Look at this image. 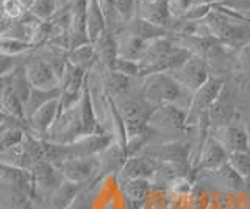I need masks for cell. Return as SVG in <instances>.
Masks as SVG:
<instances>
[{
	"label": "cell",
	"mask_w": 250,
	"mask_h": 209,
	"mask_svg": "<svg viewBox=\"0 0 250 209\" xmlns=\"http://www.w3.org/2000/svg\"><path fill=\"white\" fill-rule=\"evenodd\" d=\"M2 114L27 122V111L22 100L11 91L10 83L2 76Z\"/></svg>",
	"instance_id": "obj_23"
},
{
	"label": "cell",
	"mask_w": 250,
	"mask_h": 209,
	"mask_svg": "<svg viewBox=\"0 0 250 209\" xmlns=\"http://www.w3.org/2000/svg\"><path fill=\"white\" fill-rule=\"evenodd\" d=\"M97 58V50H96V45L91 44V42H86L83 45H78V47L72 49L67 53V61L70 64H74L77 67H82L84 71L96 63Z\"/></svg>",
	"instance_id": "obj_24"
},
{
	"label": "cell",
	"mask_w": 250,
	"mask_h": 209,
	"mask_svg": "<svg viewBox=\"0 0 250 209\" xmlns=\"http://www.w3.org/2000/svg\"><path fill=\"white\" fill-rule=\"evenodd\" d=\"M188 111L178 105H161L155 108L148 127L156 130H182L186 125Z\"/></svg>",
	"instance_id": "obj_13"
},
{
	"label": "cell",
	"mask_w": 250,
	"mask_h": 209,
	"mask_svg": "<svg viewBox=\"0 0 250 209\" xmlns=\"http://www.w3.org/2000/svg\"><path fill=\"white\" fill-rule=\"evenodd\" d=\"M125 198V206L124 209H144L146 206V201H138V200H131V198Z\"/></svg>",
	"instance_id": "obj_39"
},
{
	"label": "cell",
	"mask_w": 250,
	"mask_h": 209,
	"mask_svg": "<svg viewBox=\"0 0 250 209\" xmlns=\"http://www.w3.org/2000/svg\"><path fill=\"white\" fill-rule=\"evenodd\" d=\"M80 137H84V133L80 115V103H78V106L72 110L60 113L53 128L47 136V141L55 144H72Z\"/></svg>",
	"instance_id": "obj_7"
},
{
	"label": "cell",
	"mask_w": 250,
	"mask_h": 209,
	"mask_svg": "<svg viewBox=\"0 0 250 209\" xmlns=\"http://www.w3.org/2000/svg\"><path fill=\"white\" fill-rule=\"evenodd\" d=\"M136 18L144 19L150 24L167 30L175 19L167 8L166 0H139Z\"/></svg>",
	"instance_id": "obj_16"
},
{
	"label": "cell",
	"mask_w": 250,
	"mask_h": 209,
	"mask_svg": "<svg viewBox=\"0 0 250 209\" xmlns=\"http://www.w3.org/2000/svg\"><path fill=\"white\" fill-rule=\"evenodd\" d=\"M229 164L244 178L250 180V150L249 152H236L229 154Z\"/></svg>",
	"instance_id": "obj_32"
},
{
	"label": "cell",
	"mask_w": 250,
	"mask_h": 209,
	"mask_svg": "<svg viewBox=\"0 0 250 209\" xmlns=\"http://www.w3.org/2000/svg\"><path fill=\"white\" fill-rule=\"evenodd\" d=\"M106 32V20L97 0H89L88 11H86V35H88L89 42L96 44Z\"/></svg>",
	"instance_id": "obj_22"
},
{
	"label": "cell",
	"mask_w": 250,
	"mask_h": 209,
	"mask_svg": "<svg viewBox=\"0 0 250 209\" xmlns=\"http://www.w3.org/2000/svg\"><path fill=\"white\" fill-rule=\"evenodd\" d=\"M86 72L88 71H84V69L77 67V66L69 63L66 67V72L61 78L60 89L64 91V92H80V91H83L86 88L84 86Z\"/></svg>",
	"instance_id": "obj_25"
},
{
	"label": "cell",
	"mask_w": 250,
	"mask_h": 209,
	"mask_svg": "<svg viewBox=\"0 0 250 209\" xmlns=\"http://www.w3.org/2000/svg\"><path fill=\"white\" fill-rule=\"evenodd\" d=\"M61 97V89H52V91H45V89H35L31 91L28 103L25 106L27 110V119L28 115H31L35 111H38L39 108L44 106L45 103L52 102V100H57Z\"/></svg>",
	"instance_id": "obj_28"
},
{
	"label": "cell",
	"mask_w": 250,
	"mask_h": 209,
	"mask_svg": "<svg viewBox=\"0 0 250 209\" xmlns=\"http://www.w3.org/2000/svg\"><path fill=\"white\" fill-rule=\"evenodd\" d=\"M116 113L119 115L121 123L124 127L125 141L131 137L146 133L148 130V120H150L155 108L148 105L146 100L141 98H117L116 102Z\"/></svg>",
	"instance_id": "obj_4"
},
{
	"label": "cell",
	"mask_w": 250,
	"mask_h": 209,
	"mask_svg": "<svg viewBox=\"0 0 250 209\" xmlns=\"http://www.w3.org/2000/svg\"><path fill=\"white\" fill-rule=\"evenodd\" d=\"M234 117H236V110H234V105L231 102L229 92L224 88L222 94L217 97V100L213 103L208 113V123L209 127L219 128L234 123Z\"/></svg>",
	"instance_id": "obj_20"
},
{
	"label": "cell",
	"mask_w": 250,
	"mask_h": 209,
	"mask_svg": "<svg viewBox=\"0 0 250 209\" xmlns=\"http://www.w3.org/2000/svg\"><path fill=\"white\" fill-rule=\"evenodd\" d=\"M139 0H116V8L124 24H130L136 19Z\"/></svg>",
	"instance_id": "obj_35"
},
{
	"label": "cell",
	"mask_w": 250,
	"mask_h": 209,
	"mask_svg": "<svg viewBox=\"0 0 250 209\" xmlns=\"http://www.w3.org/2000/svg\"><path fill=\"white\" fill-rule=\"evenodd\" d=\"M167 8L172 14V18L177 19H185L195 5L197 0H166Z\"/></svg>",
	"instance_id": "obj_34"
},
{
	"label": "cell",
	"mask_w": 250,
	"mask_h": 209,
	"mask_svg": "<svg viewBox=\"0 0 250 209\" xmlns=\"http://www.w3.org/2000/svg\"><path fill=\"white\" fill-rule=\"evenodd\" d=\"M97 3L105 16L108 32L116 35L117 33L116 28L122 22L119 18V13H117V8H116V0H97Z\"/></svg>",
	"instance_id": "obj_31"
},
{
	"label": "cell",
	"mask_w": 250,
	"mask_h": 209,
	"mask_svg": "<svg viewBox=\"0 0 250 209\" xmlns=\"http://www.w3.org/2000/svg\"><path fill=\"white\" fill-rule=\"evenodd\" d=\"M60 170L64 180H69L78 184H88L96 180L99 175V158H74L60 166Z\"/></svg>",
	"instance_id": "obj_10"
},
{
	"label": "cell",
	"mask_w": 250,
	"mask_h": 209,
	"mask_svg": "<svg viewBox=\"0 0 250 209\" xmlns=\"http://www.w3.org/2000/svg\"><path fill=\"white\" fill-rule=\"evenodd\" d=\"M249 136H250V131H249Z\"/></svg>",
	"instance_id": "obj_41"
},
{
	"label": "cell",
	"mask_w": 250,
	"mask_h": 209,
	"mask_svg": "<svg viewBox=\"0 0 250 209\" xmlns=\"http://www.w3.org/2000/svg\"><path fill=\"white\" fill-rule=\"evenodd\" d=\"M31 175H33V186H35V195L33 201H36L38 208H41L47 198L52 195V192L58 188V186L64 181L60 167L50 162L42 161L31 169Z\"/></svg>",
	"instance_id": "obj_6"
},
{
	"label": "cell",
	"mask_w": 250,
	"mask_h": 209,
	"mask_svg": "<svg viewBox=\"0 0 250 209\" xmlns=\"http://www.w3.org/2000/svg\"><path fill=\"white\" fill-rule=\"evenodd\" d=\"M160 162L144 154L128 156L119 172V180H153L158 173Z\"/></svg>",
	"instance_id": "obj_14"
},
{
	"label": "cell",
	"mask_w": 250,
	"mask_h": 209,
	"mask_svg": "<svg viewBox=\"0 0 250 209\" xmlns=\"http://www.w3.org/2000/svg\"><path fill=\"white\" fill-rule=\"evenodd\" d=\"M31 49H35V44L13 39V38H2V42H0V52H2V55L8 57H21Z\"/></svg>",
	"instance_id": "obj_30"
},
{
	"label": "cell",
	"mask_w": 250,
	"mask_h": 209,
	"mask_svg": "<svg viewBox=\"0 0 250 209\" xmlns=\"http://www.w3.org/2000/svg\"><path fill=\"white\" fill-rule=\"evenodd\" d=\"M202 22L207 25L209 35L219 41V44L227 45L230 49L239 50L250 42V24L231 11L221 10L217 3Z\"/></svg>",
	"instance_id": "obj_1"
},
{
	"label": "cell",
	"mask_w": 250,
	"mask_h": 209,
	"mask_svg": "<svg viewBox=\"0 0 250 209\" xmlns=\"http://www.w3.org/2000/svg\"><path fill=\"white\" fill-rule=\"evenodd\" d=\"M121 188L124 197L147 201L152 193V181L150 180H121Z\"/></svg>",
	"instance_id": "obj_26"
},
{
	"label": "cell",
	"mask_w": 250,
	"mask_h": 209,
	"mask_svg": "<svg viewBox=\"0 0 250 209\" xmlns=\"http://www.w3.org/2000/svg\"><path fill=\"white\" fill-rule=\"evenodd\" d=\"M191 55L192 53L188 49L175 47L166 36L152 39L147 42L144 55L139 59L141 74L146 76L158 72H172Z\"/></svg>",
	"instance_id": "obj_2"
},
{
	"label": "cell",
	"mask_w": 250,
	"mask_h": 209,
	"mask_svg": "<svg viewBox=\"0 0 250 209\" xmlns=\"http://www.w3.org/2000/svg\"><path fill=\"white\" fill-rule=\"evenodd\" d=\"M169 74L174 75V78L185 89L192 92V94L195 91H199L211 78L207 61L200 55H195V53H192L183 64H180L177 69H174Z\"/></svg>",
	"instance_id": "obj_8"
},
{
	"label": "cell",
	"mask_w": 250,
	"mask_h": 209,
	"mask_svg": "<svg viewBox=\"0 0 250 209\" xmlns=\"http://www.w3.org/2000/svg\"><path fill=\"white\" fill-rule=\"evenodd\" d=\"M225 88L224 80L221 76H211L203 86L195 91L191 98V105L188 108V120L186 125H199L203 120L208 122V113L211 106L222 94Z\"/></svg>",
	"instance_id": "obj_5"
},
{
	"label": "cell",
	"mask_w": 250,
	"mask_h": 209,
	"mask_svg": "<svg viewBox=\"0 0 250 209\" xmlns=\"http://www.w3.org/2000/svg\"><path fill=\"white\" fill-rule=\"evenodd\" d=\"M238 69L244 74H250V42L238 50Z\"/></svg>",
	"instance_id": "obj_37"
},
{
	"label": "cell",
	"mask_w": 250,
	"mask_h": 209,
	"mask_svg": "<svg viewBox=\"0 0 250 209\" xmlns=\"http://www.w3.org/2000/svg\"><path fill=\"white\" fill-rule=\"evenodd\" d=\"M67 209H92V206H91V201L88 200V197H84L83 193H80L78 198Z\"/></svg>",
	"instance_id": "obj_38"
},
{
	"label": "cell",
	"mask_w": 250,
	"mask_h": 209,
	"mask_svg": "<svg viewBox=\"0 0 250 209\" xmlns=\"http://www.w3.org/2000/svg\"><path fill=\"white\" fill-rule=\"evenodd\" d=\"M0 175H2V188L21 192L33 200L35 186H33V175H31L30 169H21V167L2 164Z\"/></svg>",
	"instance_id": "obj_15"
},
{
	"label": "cell",
	"mask_w": 250,
	"mask_h": 209,
	"mask_svg": "<svg viewBox=\"0 0 250 209\" xmlns=\"http://www.w3.org/2000/svg\"><path fill=\"white\" fill-rule=\"evenodd\" d=\"M113 71L119 72V74H122L125 76H130V78H139V76H143V74H141L139 63H138V61H131V59L117 58Z\"/></svg>",
	"instance_id": "obj_36"
},
{
	"label": "cell",
	"mask_w": 250,
	"mask_h": 209,
	"mask_svg": "<svg viewBox=\"0 0 250 209\" xmlns=\"http://www.w3.org/2000/svg\"><path fill=\"white\" fill-rule=\"evenodd\" d=\"M188 156H189V145L185 142H169L160 145V150L152 153L150 158L158 162H164V164L183 167L188 161Z\"/></svg>",
	"instance_id": "obj_21"
},
{
	"label": "cell",
	"mask_w": 250,
	"mask_h": 209,
	"mask_svg": "<svg viewBox=\"0 0 250 209\" xmlns=\"http://www.w3.org/2000/svg\"><path fill=\"white\" fill-rule=\"evenodd\" d=\"M28 13L22 0H2V14L11 20H21Z\"/></svg>",
	"instance_id": "obj_33"
},
{
	"label": "cell",
	"mask_w": 250,
	"mask_h": 209,
	"mask_svg": "<svg viewBox=\"0 0 250 209\" xmlns=\"http://www.w3.org/2000/svg\"><path fill=\"white\" fill-rule=\"evenodd\" d=\"M82 192H83L82 184L64 180L52 192V195L47 198L45 203L38 209H67L78 198Z\"/></svg>",
	"instance_id": "obj_19"
},
{
	"label": "cell",
	"mask_w": 250,
	"mask_h": 209,
	"mask_svg": "<svg viewBox=\"0 0 250 209\" xmlns=\"http://www.w3.org/2000/svg\"><path fill=\"white\" fill-rule=\"evenodd\" d=\"M60 115V98L52 100V102L45 103L39 108L31 115H28V133L33 134L39 139H47L50 130L53 128L55 122H57Z\"/></svg>",
	"instance_id": "obj_12"
},
{
	"label": "cell",
	"mask_w": 250,
	"mask_h": 209,
	"mask_svg": "<svg viewBox=\"0 0 250 209\" xmlns=\"http://www.w3.org/2000/svg\"><path fill=\"white\" fill-rule=\"evenodd\" d=\"M213 136L222 144L227 153L249 152L250 150V136L249 130L241 123H230V125L213 128Z\"/></svg>",
	"instance_id": "obj_11"
},
{
	"label": "cell",
	"mask_w": 250,
	"mask_h": 209,
	"mask_svg": "<svg viewBox=\"0 0 250 209\" xmlns=\"http://www.w3.org/2000/svg\"><path fill=\"white\" fill-rule=\"evenodd\" d=\"M186 94H192V92L185 89L169 72H158L143 76L141 97L153 108H158L161 105H178V102Z\"/></svg>",
	"instance_id": "obj_3"
},
{
	"label": "cell",
	"mask_w": 250,
	"mask_h": 209,
	"mask_svg": "<svg viewBox=\"0 0 250 209\" xmlns=\"http://www.w3.org/2000/svg\"><path fill=\"white\" fill-rule=\"evenodd\" d=\"M133 78H130V76H125V75H122L119 72L108 69V75L105 78V86L117 100V98H122L125 95V92H127L128 88H130V81Z\"/></svg>",
	"instance_id": "obj_29"
},
{
	"label": "cell",
	"mask_w": 250,
	"mask_h": 209,
	"mask_svg": "<svg viewBox=\"0 0 250 209\" xmlns=\"http://www.w3.org/2000/svg\"><path fill=\"white\" fill-rule=\"evenodd\" d=\"M114 36L117 42V58L131 59L139 63V59L143 58L146 52L147 41H144L143 38H139L138 35L131 33L127 28L117 32Z\"/></svg>",
	"instance_id": "obj_18"
},
{
	"label": "cell",
	"mask_w": 250,
	"mask_h": 209,
	"mask_svg": "<svg viewBox=\"0 0 250 209\" xmlns=\"http://www.w3.org/2000/svg\"><path fill=\"white\" fill-rule=\"evenodd\" d=\"M229 161V153L222 147V144L217 139L209 134L200 147V156H199V167L203 170H214L221 169L225 162Z\"/></svg>",
	"instance_id": "obj_17"
},
{
	"label": "cell",
	"mask_w": 250,
	"mask_h": 209,
	"mask_svg": "<svg viewBox=\"0 0 250 209\" xmlns=\"http://www.w3.org/2000/svg\"><path fill=\"white\" fill-rule=\"evenodd\" d=\"M25 74L35 89H60V78L52 64L44 57H31L25 63Z\"/></svg>",
	"instance_id": "obj_9"
},
{
	"label": "cell",
	"mask_w": 250,
	"mask_h": 209,
	"mask_svg": "<svg viewBox=\"0 0 250 209\" xmlns=\"http://www.w3.org/2000/svg\"><path fill=\"white\" fill-rule=\"evenodd\" d=\"M22 2H23V3H25V6H27V8L30 10V6H31V5H33V3H35V0H22Z\"/></svg>",
	"instance_id": "obj_40"
},
{
	"label": "cell",
	"mask_w": 250,
	"mask_h": 209,
	"mask_svg": "<svg viewBox=\"0 0 250 209\" xmlns=\"http://www.w3.org/2000/svg\"><path fill=\"white\" fill-rule=\"evenodd\" d=\"M214 172H216V178L219 184H222L225 189L233 190V192H239L242 189H246L247 181L229 164V161H227L221 169L214 170Z\"/></svg>",
	"instance_id": "obj_27"
}]
</instances>
